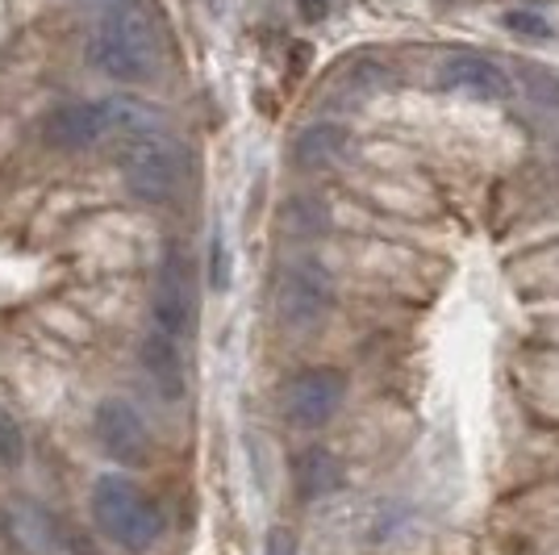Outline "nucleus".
Here are the masks:
<instances>
[{
    "instance_id": "obj_1",
    "label": "nucleus",
    "mask_w": 559,
    "mask_h": 555,
    "mask_svg": "<svg viewBox=\"0 0 559 555\" xmlns=\"http://www.w3.org/2000/svg\"><path fill=\"white\" fill-rule=\"evenodd\" d=\"M88 59L117 84H142L159 71L164 43L159 25L139 0H105L93 34H88Z\"/></svg>"
},
{
    "instance_id": "obj_2",
    "label": "nucleus",
    "mask_w": 559,
    "mask_h": 555,
    "mask_svg": "<svg viewBox=\"0 0 559 555\" xmlns=\"http://www.w3.org/2000/svg\"><path fill=\"white\" fill-rule=\"evenodd\" d=\"M93 518L96 527L126 552H146L164 534L159 506L126 476H100L93 485Z\"/></svg>"
},
{
    "instance_id": "obj_3",
    "label": "nucleus",
    "mask_w": 559,
    "mask_h": 555,
    "mask_svg": "<svg viewBox=\"0 0 559 555\" xmlns=\"http://www.w3.org/2000/svg\"><path fill=\"white\" fill-rule=\"evenodd\" d=\"M121 180L126 188L159 205V201H171L176 188L185 180V155L176 142H167L164 134H146V139H130L126 151H121Z\"/></svg>"
},
{
    "instance_id": "obj_4",
    "label": "nucleus",
    "mask_w": 559,
    "mask_h": 555,
    "mask_svg": "<svg viewBox=\"0 0 559 555\" xmlns=\"http://www.w3.org/2000/svg\"><path fill=\"white\" fill-rule=\"evenodd\" d=\"M330 276L313 259H297L276 276V318L288 330H313L330 314Z\"/></svg>"
},
{
    "instance_id": "obj_5",
    "label": "nucleus",
    "mask_w": 559,
    "mask_h": 555,
    "mask_svg": "<svg viewBox=\"0 0 559 555\" xmlns=\"http://www.w3.org/2000/svg\"><path fill=\"white\" fill-rule=\"evenodd\" d=\"M343 397H347V371L305 368L284 385L280 410L297 430H313V426H326L343 410Z\"/></svg>"
},
{
    "instance_id": "obj_6",
    "label": "nucleus",
    "mask_w": 559,
    "mask_h": 555,
    "mask_svg": "<svg viewBox=\"0 0 559 555\" xmlns=\"http://www.w3.org/2000/svg\"><path fill=\"white\" fill-rule=\"evenodd\" d=\"M155 326L164 334H185L192 326V309H197V293H192V268L180 247H167L164 263H159V280H155Z\"/></svg>"
},
{
    "instance_id": "obj_7",
    "label": "nucleus",
    "mask_w": 559,
    "mask_h": 555,
    "mask_svg": "<svg viewBox=\"0 0 559 555\" xmlns=\"http://www.w3.org/2000/svg\"><path fill=\"white\" fill-rule=\"evenodd\" d=\"M96 439H100V447L117 463H142L151 456V430H146V422L121 397H105L96 405Z\"/></svg>"
},
{
    "instance_id": "obj_8",
    "label": "nucleus",
    "mask_w": 559,
    "mask_h": 555,
    "mask_svg": "<svg viewBox=\"0 0 559 555\" xmlns=\"http://www.w3.org/2000/svg\"><path fill=\"white\" fill-rule=\"evenodd\" d=\"M105 105L100 101H71L50 109L43 121V142L50 151H88L105 139Z\"/></svg>"
},
{
    "instance_id": "obj_9",
    "label": "nucleus",
    "mask_w": 559,
    "mask_h": 555,
    "mask_svg": "<svg viewBox=\"0 0 559 555\" xmlns=\"http://www.w3.org/2000/svg\"><path fill=\"white\" fill-rule=\"evenodd\" d=\"M439 84L447 93L472 96V101H501L510 96V75L497 68L485 55H472V50H455L439 63Z\"/></svg>"
},
{
    "instance_id": "obj_10",
    "label": "nucleus",
    "mask_w": 559,
    "mask_h": 555,
    "mask_svg": "<svg viewBox=\"0 0 559 555\" xmlns=\"http://www.w3.org/2000/svg\"><path fill=\"white\" fill-rule=\"evenodd\" d=\"M343 151H347V130H343L338 121H313V126H305L301 134H297V142H293V160H297V167H305V172L330 167Z\"/></svg>"
},
{
    "instance_id": "obj_11",
    "label": "nucleus",
    "mask_w": 559,
    "mask_h": 555,
    "mask_svg": "<svg viewBox=\"0 0 559 555\" xmlns=\"http://www.w3.org/2000/svg\"><path fill=\"white\" fill-rule=\"evenodd\" d=\"M142 368L151 371V380L159 385L164 397H180L185 393V364H180V351H176V339L155 330L146 343H142Z\"/></svg>"
},
{
    "instance_id": "obj_12",
    "label": "nucleus",
    "mask_w": 559,
    "mask_h": 555,
    "mask_svg": "<svg viewBox=\"0 0 559 555\" xmlns=\"http://www.w3.org/2000/svg\"><path fill=\"white\" fill-rule=\"evenodd\" d=\"M105 105V130L121 134V139H146V134H159V121L164 114L146 101H130V96H114V101H100Z\"/></svg>"
},
{
    "instance_id": "obj_13",
    "label": "nucleus",
    "mask_w": 559,
    "mask_h": 555,
    "mask_svg": "<svg viewBox=\"0 0 559 555\" xmlns=\"http://www.w3.org/2000/svg\"><path fill=\"white\" fill-rule=\"evenodd\" d=\"M297 485H301L305 497H322V493H334V488L343 485V463L334 460L326 447L301 451V456H297Z\"/></svg>"
},
{
    "instance_id": "obj_14",
    "label": "nucleus",
    "mask_w": 559,
    "mask_h": 555,
    "mask_svg": "<svg viewBox=\"0 0 559 555\" xmlns=\"http://www.w3.org/2000/svg\"><path fill=\"white\" fill-rule=\"evenodd\" d=\"M22 456H25L22 426H17V417L0 405V463H4V468H17V463H22Z\"/></svg>"
},
{
    "instance_id": "obj_15",
    "label": "nucleus",
    "mask_w": 559,
    "mask_h": 555,
    "mask_svg": "<svg viewBox=\"0 0 559 555\" xmlns=\"http://www.w3.org/2000/svg\"><path fill=\"white\" fill-rule=\"evenodd\" d=\"M506 25L518 29V34H526V38H551V25L543 22L538 13H526V9H513L506 13Z\"/></svg>"
},
{
    "instance_id": "obj_16",
    "label": "nucleus",
    "mask_w": 559,
    "mask_h": 555,
    "mask_svg": "<svg viewBox=\"0 0 559 555\" xmlns=\"http://www.w3.org/2000/svg\"><path fill=\"white\" fill-rule=\"evenodd\" d=\"M263 555H297V539L288 531H267L263 539Z\"/></svg>"
}]
</instances>
